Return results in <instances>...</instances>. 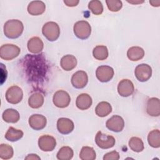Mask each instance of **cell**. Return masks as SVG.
<instances>
[{"mask_svg":"<svg viewBox=\"0 0 160 160\" xmlns=\"http://www.w3.org/2000/svg\"><path fill=\"white\" fill-rule=\"evenodd\" d=\"M47 123L46 118L39 114H34L31 115L29 118V124L30 127L36 131L44 129Z\"/></svg>","mask_w":160,"mask_h":160,"instance_id":"cell-14","label":"cell"},{"mask_svg":"<svg viewBox=\"0 0 160 160\" xmlns=\"http://www.w3.org/2000/svg\"><path fill=\"white\" fill-rule=\"evenodd\" d=\"M96 158L94 149L89 146H83L79 153V158L82 160H94Z\"/></svg>","mask_w":160,"mask_h":160,"instance_id":"cell-29","label":"cell"},{"mask_svg":"<svg viewBox=\"0 0 160 160\" xmlns=\"http://www.w3.org/2000/svg\"><path fill=\"white\" fill-rule=\"evenodd\" d=\"M74 128L73 121L66 118H61L57 121V129L58 131L62 134L71 133Z\"/></svg>","mask_w":160,"mask_h":160,"instance_id":"cell-15","label":"cell"},{"mask_svg":"<svg viewBox=\"0 0 160 160\" xmlns=\"http://www.w3.org/2000/svg\"><path fill=\"white\" fill-rule=\"evenodd\" d=\"M27 47L29 51L31 53L38 54L42 51L44 43L40 38L35 36L29 39Z\"/></svg>","mask_w":160,"mask_h":160,"instance_id":"cell-18","label":"cell"},{"mask_svg":"<svg viewBox=\"0 0 160 160\" xmlns=\"http://www.w3.org/2000/svg\"><path fill=\"white\" fill-rule=\"evenodd\" d=\"M52 102L56 107L65 108L69 105L71 97L68 92L64 90H58L53 95Z\"/></svg>","mask_w":160,"mask_h":160,"instance_id":"cell-7","label":"cell"},{"mask_svg":"<svg viewBox=\"0 0 160 160\" xmlns=\"http://www.w3.org/2000/svg\"><path fill=\"white\" fill-rule=\"evenodd\" d=\"M27 10L28 13L32 16H39L45 11L46 5L41 1H32L29 3Z\"/></svg>","mask_w":160,"mask_h":160,"instance_id":"cell-17","label":"cell"},{"mask_svg":"<svg viewBox=\"0 0 160 160\" xmlns=\"http://www.w3.org/2000/svg\"><path fill=\"white\" fill-rule=\"evenodd\" d=\"M71 81L74 88L76 89H82L88 84V74L84 71H78L73 74Z\"/></svg>","mask_w":160,"mask_h":160,"instance_id":"cell-12","label":"cell"},{"mask_svg":"<svg viewBox=\"0 0 160 160\" xmlns=\"http://www.w3.org/2000/svg\"><path fill=\"white\" fill-rule=\"evenodd\" d=\"M128 145L130 149L136 152H140L144 150V146L142 139L138 137H132L130 138Z\"/></svg>","mask_w":160,"mask_h":160,"instance_id":"cell-28","label":"cell"},{"mask_svg":"<svg viewBox=\"0 0 160 160\" xmlns=\"http://www.w3.org/2000/svg\"><path fill=\"white\" fill-rule=\"evenodd\" d=\"M88 8L95 15H100L103 12L102 2L98 0H92L88 3Z\"/></svg>","mask_w":160,"mask_h":160,"instance_id":"cell-32","label":"cell"},{"mask_svg":"<svg viewBox=\"0 0 160 160\" xmlns=\"http://www.w3.org/2000/svg\"><path fill=\"white\" fill-rule=\"evenodd\" d=\"M92 103L91 97L87 93H82L79 94L76 101L77 108L81 110H86L89 109Z\"/></svg>","mask_w":160,"mask_h":160,"instance_id":"cell-20","label":"cell"},{"mask_svg":"<svg viewBox=\"0 0 160 160\" xmlns=\"http://www.w3.org/2000/svg\"><path fill=\"white\" fill-rule=\"evenodd\" d=\"M114 69L111 66L102 65L99 66L96 71V76L97 79L102 82L109 81L114 76Z\"/></svg>","mask_w":160,"mask_h":160,"instance_id":"cell-9","label":"cell"},{"mask_svg":"<svg viewBox=\"0 0 160 160\" xmlns=\"http://www.w3.org/2000/svg\"><path fill=\"white\" fill-rule=\"evenodd\" d=\"M106 126L110 131L119 132L122 131L124 129V121L121 116L119 115H114L107 120Z\"/></svg>","mask_w":160,"mask_h":160,"instance_id":"cell-10","label":"cell"},{"mask_svg":"<svg viewBox=\"0 0 160 160\" xmlns=\"http://www.w3.org/2000/svg\"><path fill=\"white\" fill-rule=\"evenodd\" d=\"M95 142L99 148L105 149L112 148L115 145L116 140L113 136L102 134L99 131L95 136Z\"/></svg>","mask_w":160,"mask_h":160,"instance_id":"cell-5","label":"cell"},{"mask_svg":"<svg viewBox=\"0 0 160 160\" xmlns=\"http://www.w3.org/2000/svg\"><path fill=\"white\" fill-rule=\"evenodd\" d=\"M112 111V106L108 102L101 101L95 108V112L99 117L103 118L109 115Z\"/></svg>","mask_w":160,"mask_h":160,"instance_id":"cell-24","label":"cell"},{"mask_svg":"<svg viewBox=\"0 0 160 160\" xmlns=\"http://www.w3.org/2000/svg\"><path fill=\"white\" fill-rule=\"evenodd\" d=\"M44 101V98L40 92H36L32 94L28 99L29 106L33 109H38L41 108Z\"/></svg>","mask_w":160,"mask_h":160,"instance_id":"cell-21","label":"cell"},{"mask_svg":"<svg viewBox=\"0 0 160 160\" xmlns=\"http://www.w3.org/2000/svg\"><path fill=\"white\" fill-rule=\"evenodd\" d=\"M144 56V49L139 46H132L128 49L127 56L129 59L132 61H137L141 59Z\"/></svg>","mask_w":160,"mask_h":160,"instance_id":"cell-23","label":"cell"},{"mask_svg":"<svg viewBox=\"0 0 160 160\" xmlns=\"http://www.w3.org/2000/svg\"><path fill=\"white\" fill-rule=\"evenodd\" d=\"M77 65V59L71 54L64 56L60 61V66L66 71H69L76 68Z\"/></svg>","mask_w":160,"mask_h":160,"instance_id":"cell-19","label":"cell"},{"mask_svg":"<svg viewBox=\"0 0 160 160\" xmlns=\"http://www.w3.org/2000/svg\"><path fill=\"white\" fill-rule=\"evenodd\" d=\"M20 52V48L14 44H6L0 48V57L4 60H12L18 57Z\"/></svg>","mask_w":160,"mask_h":160,"instance_id":"cell-4","label":"cell"},{"mask_svg":"<svg viewBox=\"0 0 160 160\" xmlns=\"http://www.w3.org/2000/svg\"><path fill=\"white\" fill-rule=\"evenodd\" d=\"M74 155L73 150L69 146H63L57 153L56 157L59 160H69L72 159Z\"/></svg>","mask_w":160,"mask_h":160,"instance_id":"cell-30","label":"cell"},{"mask_svg":"<svg viewBox=\"0 0 160 160\" xmlns=\"http://www.w3.org/2000/svg\"><path fill=\"white\" fill-rule=\"evenodd\" d=\"M148 142L149 146L154 148L160 147V131L159 129H154L149 132Z\"/></svg>","mask_w":160,"mask_h":160,"instance_id":"cell-27","label":"cell"},{"mask_svg":"<svg viewBox=\"0 0 160 160\" xmlns=\"http://www.w3.org/2000/svg\"><path fill=\"white\" fill-rule=\"evenodd\" d=\"M7 74L8 73L6 69V66H4L2 63H1V85L6 81L7 78Z\"/></svg>","mask_w":160,"mask_h":160,"instance_id":"cell-35","label":"cell"},{"mask_svg":"<svg viewBox=\"0 0 160 160\" xmlns=\"http://www.w3.org/2000/svg\"><path fill=\"white\" fill-rule=\"evenodd\" d=\"M108 49L106 46L98 45L92 50V55L97 60H105L108 57Z\"/></svg>","mask_w":160,"mask_h":160,"instance_id":"cell-26","label":"cell"},{"mask_svg":"<svg viewBox=\"0 0 160 160\" xmlns=\"http://www.w3.org/2000/svg\"><path fill=\"white\" fill-rule=\"evenodd\" d=\"M75 36L80 39H88L91 33V27L86 21H79L76 22L73 27Z\"/></svg>","mask_w":160,"mask_h":160,"instance_id":"cell-3","label":"cell"},{"mask_svg":"<svg viewBox=\"0 0 160 160\" xmlns=\"http://www.w3.org/2000/svg\"><path fill=\"white\" fill-rule=\"evenodd\" d=\"M14 154L12 146L6 144H1L0 146V158L2 159H9Z\"/></svg>","mask_w":160,"mask_h":160,"instance_id":"cell-31","label":"cell"},{"mask_svg":"<svg viewBox=\"0 0 160 160\" xmlns=\"http://www.w3.org/2000/svg\"><path fill=\"white\" fill-rule=\"evenodd\" d=\"M42 33L48 41H54L59 37L60 28L56 22L49 21L45 23L42 26Z\"/></svg>","mask_w":160,"mask_h":160,"instance_id":"cell-2","label":"cell"},{"mask_svg":"<svg viewBox=\"0 0 160 160\" xmlns=\"http://www.w3.org/2000/svg\"><path fill=\"white\" fill-rule=\"evenodd\" d=\"M25 159H29V160H36V159H41L40 157H39L36 154H28L26 158Z\"/></svg>","mask_w":160,"mask_h":160,"instance_id":"cell-37","label":"cell"},{"mask_svg":"<svg viewBox=\"0 0 160 160\" xmlns=\"http://www.w3.org/2000/svg\"><path fill=\"white\" fill-rule=\"evenodd\" d=\"M149 3L153 7H159L160 6V1L159 0L149 1Z\"/></svg>","mask_w":160,"mask_h":160,"instance_id":"cell-38","label":"cell"},{"mask_svg":"<svg viewBox=\"0 0 160 160\" xmlns=\"http://www.w3.org/2000/svg\"><path fill=\"white\" fill-rule=\"evenodd\" d=\"M38 146L42 151H52L56 146V141L52 136L42 135L38 139Z\"/></svg>","mask_w":160,"mask_h":160,"instance_id":"cell-11","label":"cell"},{"mask_svg":"<svg viewBox=\"0 0 160 160\" xmlns=\"http://www.w3.org/2000/svg\"><path fill=\"white\" fill-rule=\"evenodd\" d=\"M23 98L22 89L16 85L12 86L8 89L6 92V101L12 104H16L20 102Z\"/></svg>","mask_w":160,"mask_h":160,"instance_id":"cell-6","label":"cell"},{"mask_svg":"<svg viewBox=\"0 0 160 160\" xmlns=\"http://www.w3.org/2000/svg\"><path fill=\"white\" fill-rule=\"evenodd\" d=\"M147 113L152 117H158L160 115V102L157 98H151L147 101Z\"/></svg>","mask_w":160,"mask_h":160,"instance_id":"cell-16","label":"cell"},{"mask_svg":"<svg viewBox=\"0 0 160 160\" xmlns=\"http://www.w3.org/2000/svg\"><path fill=\"white\" fill-rule=\"evenodd\" d=\"M108 8L112 12H118L122 7L121 1L118 0H106V1Z\"/></svg>","mask_w":160,"mask_h":160,"instance_id":"cell-33","label":"cell"},{"mask_svg":"<svg viewBox=\"0 0 160 160\" xmlns=\"http://www.w3.org/2000/svg\"><path fill=\"white\" fill-rule=\"evenodd\" d=\"M119 159V154L116 151H112L104 154L103 160H118Z\"/></svg>","mask_w":160,"mask_h":160,"instance_id":"cell-34","label":"cell"},{"mask_svg":"<svg viewBox=\"0 0 160 160\" xmlns=\"http://www.w3.org/2000/svg\"><path fill=\"white\" fill-rule=\"evenodd\" d=\"M134 74L139 81H147L152 76V68L147 64H140L136 67Z\"/></svg>","mask_w":160,"mask_h":160,"instance_id":"cell-8","label":"cell"},{"mask_svg":"<svg viewBox=\"0 0 160 160\" xmlns=\"http://www.w3.org/2000/svg\"><path fill=\"white\" fill-rule=\"evenodd\" d=\"M24 135L23 132L20 130L16 129L13 127H9L6 133L5 134V139L9 141L15 142L22 138Z\"/></svg>","mask_w":160,"mask_h":160,"instance_id":"cell-25","label":"cell"},{"mask_svg":"<svg viewBox=\"0 0 160 160\" xmlns=\"http://www.w3.org/2000/svg\"><path fill=\"white\" fill-rule=\"evenodd\" d=\"M79 2L78 0H64V3L68 7H74L76 6Z\"/></svg>","mask_w":160,"mask_h":160,"instance_id":"cell-36","label":"cell"},{"mask_svg":"<svg viewBox=\"0 0 160 160\" xmlns=\"http://www.w3.org/2000/svg\"><path fill=\"white\" fill-rule=\"evenodd\" d=\"M129 3L132 4H141L144 2V1H127Z\"/></svg>","mask_w":160,"mask_h":160,"instance_id":"cell-39","label":"cell"},{"mask_svg":"<svg viewBox=\"0 0 160 160\" xmlns=\"http://www.w3.org/2000/svg\"><path fill=\"white\" fill-rule=\"evenodd\" d=\"M2 119L8 123H16L19 121L20 115L19 112L12 108L6 109L2 114Z\"/></svg>","mask_w":160,"mask_h":160,"instance_id":"cell-22","label":"cell"},{"mask_svg":"<svg viewBox=\"0 0 160 160\" xmlns=\"http://www.w3.org/2000/svg\"><path fill=\"white\" fill-rule=\"evenodd\" d=\"M3 29L4 34L8 38L16 39L22 34L24 26L20 20L10 19L4 23Z\"/></svg>","mask_w":160,"mask_h":160,"instance_id":"cell-1","label":"cell"},{"mask_svg":"<svg viewBox=\"0 0 160 160\" xmlns=\"http://www.w3.org/2000/svg\"><path fill=\"white\" fill-rule=\"evenodd\" d=\"M134 91V84L129 79H122L118 85V92L122 97H128L132 95Z\"/></svg>","mask_w":160,"mask_h":160,"instance_id":"cell-13","label":"cell"}]
</instances>
